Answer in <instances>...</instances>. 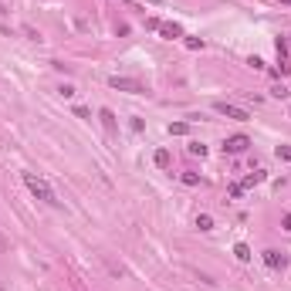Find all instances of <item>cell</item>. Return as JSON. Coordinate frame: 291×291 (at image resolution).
<instances>
[{
	"instance_id": "ffe728a7",
	"label": "cell",
	"mask_w": 291,
	"mask_h": 291,
	"mask_svg": "<svg viewBox=\"0 0 291 291\" xmlns=\"http://www.w3.org/2000/svg\"><path fill=\"white\" fill-rule=\"evenodd\" d=\"M58 92H61V95H64V98H75V85H61Z\"/></svg>"
},
{
	"instance_id": "7a4b0ae2",
	"label": "cell",
	"mask_w": 291,
	"mask_h": 291,
	"mask_svg": "<svg viewBox=\"0 0 291 291\" xmlns=\"http://www.w3.org/2000/svg\"><path fill=\"white\" fill-rule=\"evenodd\" d=\"M214 112L233 118V122H247V109H240V105H233V102H214Z\"/></svg>"
},
{
	"instance_id": "d4e9b609",
	"label": "cell",
	"mask_w": 291,
	"mask_h": 291,
	"mask_svg": "<svg viewBox=\"0 0 291 291\" xmlns=\"http://www.w3.org/2000/svg\"><path fill=\"white\" fill-rule=\"evenodd\" d=\"M288 44H291V38H288Z\"/></svg>"
},
{
	"instance_id": "7402d4cb",
	"label": "cell",
	"mask_w": 291,
	"mask_h": 291,
	"mask_svg": "<svg viewBox=\"0 0 291 291\" xmlns=\"http://www.w3.org/2000/svg\"><path fill=\"white\" fill-rule=\"evenodd\" d=\"M281 227H285V231L291 233V214H285V217H281Z\"/></svg>"
},
{
	"instance_id": "2e32d148",
	"label": "cell",
	"mask_w": 291,
	"mask_h": 291,
	"mask_svg": "<svg viewBox=\"0 0 291 291\" xmlns=\"http://www.w3.org/2000/svg\"><path fill=\"white\" fill-rule=\"evenodd\" d=\"M274 153H278V159H285V163H291V146H278Z\"/></svg>"
},
{
	"instance_id": "30bf717a",
	"label": "cell",
	"mask_w": 291,
	"mask_h": 291,
	"mask_svg": "<svg viewBox=\"0 0 291 291\" xmlns=\"http://www.w3.org/2000/svg\"><path fill=\"white\" fill-rule=\"evenodd\" d=\"M153 163H156V166H159V170H166V166H170V149H156Z\"/></svg>"
},
{
	"instance_id": "e0dca14e",
	"label": "cell",
	"mask_w": 291,
	"mask_h": 291,
	"mask_svg": "<svg viewBox=\"0 0 291 291\" xmlns=\"http://www.w3.org/2000/svg\"><path fill=\"white\" fill-rule=\"evenodd\" d=\"M271 95H274V98H288L291 92H288V88H285V85H274V88H271Z\"/></svg>"
},
{
	"instance_id": "9a60e30c",
	"label": "cell",
	"mask_w": 291,
	"mask_h": 291,
	"mask_svg": "<svg viewBox=\"0 0 291 291\" xmlns=\"http://www.w3.org/2000/svg\"><path fill=\"white\" fill-rule=\"evenodd\" d=\"M179 179H183L186 186H200V176H196V173H183V176H179Z\"/></svg>"
},
{
	"instance_id": "8fae6325",
	"label": "cell",
	"mask_w": 291,
	"mask_h": 291,
	"mask_svg": "<svg viewBox=\"0 0 291 291\" xmlns=\"http://www.w3.org/2000/svg\"><path fill=\"white\" fill-rule=\"evenodd\" d=\"M190 132V122H170V136H186Z\"/></svg>"
},
{
	"instance_id": "3957f363",
	"label": "cell",
	"mask_w": 291,
	"mask_h": 291,
	"mask_svg": "<svg viewBox=\"0 0 291 291\" xmlns=\"http://www.w3.org/2000/svg\"><path fill=\"white\" fill-rule=\"evenodd\" d=\"M261 261H264L271 271H285V268H288V254L278 251V247H268V251L261 254Z\"/></svg>"
},
{
	"instance_id": "44dd1931",
	"label": "cell",
	"mask_w": 291,
	"mask_h": 291,
	"mask_svg": "<svg viewBox=\"0 0 291 291\" xmlns=\"http://www.w3.org/2000/svg\"><path fill=\"white\" fill-rule=\"evenodd\" d=\"M159 24H163V20H156V17H149V20H146V31H159Z\"/></svg>"
},
{
	"instance_id": "52a82bcc",
	"label": "cell",
	"mask_w": 291,
	"mask_h": 291,
	"mask_svg": "<svg viewBox=\"0 0 291 291\" xmlns=\"http://www.w3.org/2000/svg\"><path fill=\"white\" fill-rule=\"evenodd\" d=\"M264 179H268V173H264V170H254V173L244 176V190H247V186H257V183H264Z\"/></svg>"
},
{
	"instance_id": "ba28073f",
	"label": "cell",
	"mask_w": 291,
	"mask_h": 291,
	"mask_svg": "<svg viewBox=\"0 0 291 291\" xmlns=\"http://www.w3.org/2000/svg\"><path fill=\"white\" fill-rule=\"evenodd\" d=\"M98 118H102V125H105L109 132H116V112H112V109H102Z\"/></svg>"
},
{
	"instance_id": "6da1fadb",
	"label": "cell",
	"mask_w": 291,
	"mask_h": 291,
	"mask_svg": "<svg viewBox=\"0 0 291 291\" xmlns=\"http://www.w3.org/2000/svg\"><path fill=\"white\" fill-rule=\"evenodd\" d=\"M24 186H27V190H31L34 196H38V200L51 203V207H58V203H61L58 196H55V190H51V186H48L41 176H34V173H24Z\"/></svg>"
},
{
	"instance_id": "cb8c5ba5",
	"label": "cell",
	"mask_w": 291,
	"mask_h": 291,
	"mask_svg": "<svg viewBox=\"0 0 291 291\" xmlns=\"http://www.w3.org/2000/svg\"><path fill=\"white\" fill-rule=\"evenodd\" d=\"M149 3H159V0H149Z\"/></svg>"
},
{
	"instance_id": "ac0fdd59",
	"label": "cell",
	"mask_w": 291,
	"mask_h": 291,
	"mask_svg": "<svg viewBox=\"0 0 291 291\" xmlns=\"http://www.w3.org/2000/svg\"><path fill=\"white\" fill-rule=\"evenodd\" d=\"M247 64H251L254 71H264V61L257 58V55H251V58H247Z\"/></svg>"
},
{
	"instance_id": "5b68a950",
	"label": "cell",
	"mask_w": 291,
	"mask_h": 291,
	"mask_svg": "<svg viewBox=\"0 0 291 291\" xmlns=\"http://www.w3.org/2000/svg\"><path fill=\"white\" fill-rule=\"evenodd\" d=\"M109 85H112L116 92H129V95H139V92H142V85H139L136 78H118V75H112V78H109Z\"/></svg>"
},
{
	"instance_id": "603a6c76",
	"label": "cell",
	"mask_w": 291,
	"mask_h": 291,
	"mask_svg": "<svg viewBox=\"0 0 291 291\" xmlns=\"http://www.w3.org/2000/svg\"><path fill=\"white\" fill-rule=\"evenodd\" d=\"M278 3H285V7H291V0H278Z\"/></svg>"
},
{
	"instance_id": "277c9868",
	"label": "cell",
	"mask_w": 291,
	"mask_h": 291,
	"mask_svg": "<svg viewBox=\"0 0 291 291\" xmlns=\"http://www.w3.org/2000/svg\"><path fill=\"white\" fill-rule=\"evenodd\" d=\"M247 146H251V139L244 136V132H237V136H227V139H224V153H231V156L247 153Z\"/></svg>"
},
{
	"instance_id": "5bb4252c",
	"label": "cell",
	"mask_w": 291,
	"mask_h": 291,
	"mask_svg": "<svg viewBox=\"0 0 291 291\" xmlns=\"http://www.w3.org/2000/svg\"><path fill=\"white\" fill-rule=\"evenodd\" d=\"M190 153L203 159V156H207V146H203V142H190Z\"/></svg>"
},
{
	"instance_id": "8992f818",
	"label": "cell",
	"mask_w": 291,
	"mask_h": 291,
	"mask_svg": "<svg viewBox=\"0 0 291 291\" xmlns=\"http://www.w3.org/2000/svg\"><path fill=\"white\" fill-rule=\"evenodd\" d=\"M159 34H163V38H183V27H179V24H173V20H170V24H159Z\"/></svg>"
},
{
	"instance_id": "d6986e66",
	"label": "cell",
	"mask_w": 291,
	"mask_h": 291,
	"mask_svg": "<svg viewBox=\"0 0 291 291\" xmlns=\"http://www.w3.org/2000/svg\"><path fill=\"white\" fill-rule=\"evenodd\" d=\"M186 48L196 51V48H203V38H186Z\"/></svg>"
},
{
	"instance_id": "7c38bea8",
	"label": "cell",
	"mask_w": 291,
	"mask_h": 291,
	"mask_svg": "<svg viewBox=\"0 0 291 291\" xmlns=\"http://www.w3.org/2000/svg\"><path fill=\"white\" fill-rule=\"evenodd\" d=\"M196 227H200V231H214V217L200 214V217H196Z\"/></svg>"
},
{
	"instance_id": "4fadbf2b",
	"label": "cell",
	"mask_w": 291,
	"mask_h": 291,
	"mask_svg": "<svg viewBox=\"0 0 291 291\" xmlns=\"http://www.w3.org/2000/svg\"><path fill=\"white\" fill-rule=\"evenodd\" d=\"M227 196H231V200H240V196H244V183H231V186H227Z\"/></svg>"
},
{
	"instance_id": "9c48e42d",
	"label": "cell",
	"mask_w": 291,
	"mask_h": 291,
	"mask_svg": "<svg viewBox=\"0 0 291 291\" xmlns=\"http://www.w3.org/2000/svg\"><path fill=\"white\" fill-rule=\"evenodd\" d=\"M233 257H237V261H244V264H247V261H251L254 254H251V247H247V244H233Z\"/></svg>"
}]
</instances>
